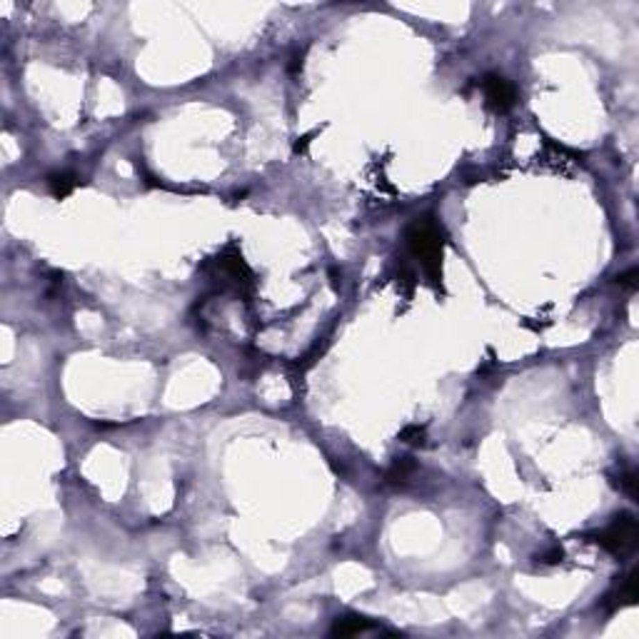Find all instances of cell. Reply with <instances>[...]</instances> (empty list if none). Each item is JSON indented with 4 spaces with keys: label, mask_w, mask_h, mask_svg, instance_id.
I'll use <instances>...</instances> for the list:
<instances>
[{
    "label": "cell",
    "mask_w": 639,
    "mask_h": 639,
    "mask_svg": "<svg viewBox=\"0 0 639 639\" xmlns=\"http://www.w3.org/2000/svg\"><path fill=\"white\" fill-rule=\"evenodd\" d=\"M620 487L624 492H627L629 497H637V475H634V470H627V472H622L620 475Z\"/></svg>",
    "instance_id": "9c48e42d"
},
{
    "label": "cell",
    "mask_w": 639,
    "mask_h": 639,
    "mask_svg": "<svg viewBox=\"0 0 639 639\" xmlns=\"http://www.w3.org/2000/svg\"><path fill=\"white\" fill-rule=\"evenodd\" d=\"M400 440H402L404 445H412V447L425 445V427H420V425H407V427L400 432Z\"/></svg>",
    "instance_id": "ba28073f"
},
{
    "label": "cell",
    "mask_w": 639,
    "mask_h": 639,
    "mask_svg": "<svg viewBox=\"0 0 639 639\" xmlns=\"http://www.w3.org/2000/svg\"><path fill=\"white\" fill-rule=\"evenodd\" d=\"M637 602V572H629L627 577L622 579V584L615 592H609L607 599H604V607L609 612L624 607V604H634Z\"/></svg>",
    "instance_id": "277c9868"
},
{
    "label": "cell",
    "mask_w": 639,
    "mask_h": 639,
    "mask_svg": "<svg viewBox=\"0 0 639 639\" xmlns=\"http://www.w3.org/2000/svg\"><path fill=\"white\" fill-rule=\"evenodd\" d=\"M310 137H312V133H310V135L298 137V143H295V153H303V150L307 148V143H310Z\"/></svg>",
    "instance_id": "7c38bea8"
},
{
    "label": "cell",
    "mask_w": 639,
    "mask_h": 639,
    "mask_svg": "<svg viewBox=\"0 0 639 639\" xmlns=\"http://www.w3.org/2000/svg\"><path fill=\"white\" fill-rule=\"evenodd\" d=\"M562 559H565V552H562L559 547H552V549L542 552L540 557H537V562H542V565H559Z\"/></svg>",
    "instance_id": "8fae6325"
},
{
    "label": "cell",
    "mask_w": 639,
    "mask_h": 639,
    "mask_svg": "<svg viewBox=\"0 0 639 639\" xmlns=\"http://www.w3.org/2000/svg\"><path fill=\"white\" fill-rule=\"evenodd\" d=\"M479 85H482V93L484 98H487V103H490V108L495 112H507L515 108L517 103V90L515 85L507 80V78H502V75H484L482 80H479Z\"/></svg>",
    "instance_id": "3957f363"
},
{
    "label": "cell",
    "mask_w": 639,
    "mask_h": 639,
    "mask_svg": "<svg viewBox=\"0 0 639 639\" xmlns=\"http://www.w3.org/2000/svg\"><path fill=\"white\" fill-rule=\"evenodd\" d=\"M617 285L624 287V290H629V292L637 290V267H629L627 273L617 275Z\"/></svg>",
    "instance_id": "30bf717a"
},
{
    "label": "cell",
    "mask_w": 639,
    "mask_h": 639,
    "mask_svg": "<svg viewBox=\"0 0 639 639\" xmlns=\"http://www.w3.org/2000/svg\"><path fill=\"white\" fill-rule=\"evenodd\" d=\"M75 185H78V178H75L73 173H53L48 178L50 193H53V198H58V200H62L65 195L73 193Z\"/></svg>",
    "instance_id": "8992f818"
},
{
    "label": "cell",
    "mask_w": 639,
    "mask_h": 639,
    "mask_svg": "<svg viewBox=\"0 0 639 639\" xmlns=\"http://www.w3.org/2000/svg\"><path fill=\"white\" fill-rule=\"evenodd\" d=\"M442 228L434 217H417L407 228V248L423 262L432 282L442 280Z\"/></svg>",
    "instance_id": "6da1fadb"
},
{
    "label": "cell",
    "mask_w": 639,
    "mask_h": 639,
    "mask_svg": "<svg viewBox=\"0 0 639 639\" xmlns=\"http://www.w3.org/2000/svg\"><path fill=\"white\" fill-rule=\"evenodd\" d=\"M412 472H415V462H412L410 457H400V459H395L392 467L387 470L385 482L387 484H404L407 479H410Z\"/></svg>",
    "instance_id": "52a82bcc"
},
{
    "label": "cell",
    "mask_w": 639,
    "mask_h": 639,
    "mask_svg": "<svg viewBox=\"0 0 639 639\" xmlns=\"http://www.w3.org/2000/svg\"><path fill=\"white\" fill-rule=\"evenodd\" d=\"M370 629H373V622L367 620V617L352 615V617H337L330 634H335V637H355V634H365Z\"/></svg>",
    "instance_id": "5b68a950"
},
{
    "label": "cell",
    "mask_w": 639,
    "mask_h": 639,
    "mask_svg": "<svg viewBox=\"0 0 639 639\" xmlns=\"http://www.w3.org/2000/svg\"><path fill=\"white\" fill-rule=\"evenodd\" d=\"M637 517L632 512H620L604 529H597L592 537L602 549L615 557H627L637 547Z\"/></svg>",
    "instance_id": "7a4b0ae2"
}]
</instances>
